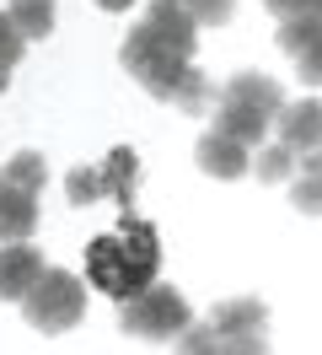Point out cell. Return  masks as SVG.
Listing matches in <instances>:
<instances>
[{
  "label": "cell",
  "mask_w": 322,
  "mask_h": 355,
  "mask_svg": "<svg viewBox=\"0 0 322 355\" xmlns=\"http://www.w3.org/2000/svg\"><path fill=\"white\" fill-rule=\"evenodd\" d=\"M274 130L296 156L322 151V97H296V103H285V108L274 113Z\"/></svg>",
  "instance_id": "5b68a950"
},
{
  "label": "cell",
  "mask_w": 322,
  "mask_h": 355,
  "mask_svg": "<svg viewBox=\"0 0 322 355\" xmlns=\"http://www.w3.org/2000/svg\"><path fill=\"white\" fill-rule=\"evenodd\" d=\"M145 27L161 38V44H172L177 54H188L199 49V22H193V11L183 6V0H150L145 6Z\"/></svg>",
  "instance_id": "52a82bcc"
},
{
  "label": "cell",
  "mask_w": 322,
  "mask_h": 355,
  "mask_svg": "<svg viewBox=\"0 0 322 355\" xmlns=\"http://www.w3.org/2000/svg\"><path fill=\"white\" fill-rule=\"evenodd\" d=\"M296 173H322V151H306V156H301V167H296Z\"/></svg>",
  "instance_id": "cb8c5ba5"
},
{
  "label": "cell",
  "mask_w": 322,
  "mask_h": 355,
  "mask_svg": "<svg viewBox=\"0 0 322 355\" xmlns=\"http://www.w3.org/2000/svg\"><path fill=\"white\" fill-rule=\"evenodd\" d=\"M6 17L17 22L27 44H43L54 33V0H6Z\"/></svg>",
  "instance_id": "4fadbf2b"
},
{
  "label": "cell",
  "mask_w": 322,
  "mask_h": 355,
  "mask_svg": "<svg viewBox=\"0 0 322 355\" xmlns=\"http://www.w3.org/2000/svg\"><path fill=\"white\" fill-rule=\"evenodd\" d=\"M38 232V194L27 189H0V243H33Z\"/></svg>",
  "instance_id": "30bf717a"
},
{
  "label": "cell",
  "mask_w": 322,
  "mask_h": 355,
  "mask_svg": "<svg viewBox=\"0 0 322 355\" xmlns=\"http://www.w3.org/2000/svg\"><path fill=\"white\" fill-rule=\"evenodd\" d=\"M215 130H226L231 140H242V146H263L269 130H274V119L258 113L253 103H236V97L220 92V103H215Z\"/></svg>",
  "instance_id": "9c48e42d"
},
{
  "label": "cell",
  "mask_w": 322,
  "mask_h": 355,
  "mask_svg": "<svg viewBox=\"0 0 322 355\" xmlns=\"http://www.w3.org/2000/svg\"><path fill=\"white\" fill-rule=\"evenodd\" d=\"M183 6L193 11V22H199V27H226L236 17V0H183Z\"/></svg>",
  "instance_id": "ffe728a7"
},
{
  "label": "cell",
  "mask_w": 322,
  "mask_h": 355,
  "mask_svg": "<svg viewBox=\"0 0 322 355\" xmlns=\"http://www.w3.org/2000/svg\"><path fill=\"white\" fill-rule=\"evenodd\" d=\"M247 151L253 146L231 140L226 130H204L199 146H193V162H199V173L220 178V183H236V178H247Z\"/></svg>",
  "instance_id": "8992f818"
},
{
  "label": "cell",
  "mask_w": 322,
  "mask_h": 355,
  "mask_svg": "<svg viewBox=\"0 0 322 355\" xmlns=\"http://www.w3.org/2000/svg\"><path fill=\"white\" fill-rule=\"evenodd\" d=\"M290 205L301 216H322V173H296L290 178Z\"/></svg>",
  "instance_id": "2e32d148"
},
{
  "label": "cell",
  "mask_w": 322,
  "mask_h": 355,
  "mask_svg": "<svg viewBox=\"0 0 322 355\" xmlns=\"http://www.w3.org/2000/svg\"><path fill=\"white\" fill-rule=\"evenodd\" d=\"M317 27H322V22H312V17H290V22H279V49L296 60L301 49L312 44V33H317Z\"/></svg>",
  "instance_id": "ac0fdd59"
},
{
  "label": "cell",
  "mask_w": 322,
  "mask_h": 355,
  "mask_svg": "<svg viewBox=\"0 0 322 355\" xmlns=\"http://www.w3.org/2000/svg\"><path fill=\"white\" fill-rule=\"evenodd\" d=\"M97 6H102V11H113V17H118V11H129L134 0H97Z\"/></svg>",
  "instance_id": "d4e9b609"
},
{
  "label": "cell",
  "mask_w": 322,
  "mask_h": 355,
  "mask_svg": "<svg viewBox=\"0 0 322 355\" xmlns=\"http://www.w3.org/2000/svg\"><path fill=\"white\" fill-rule=\"evenodd\" d=\"M97 178H102V200H113L124 216H134V189H140V156H134V146H113L107 162L97 167Z\"/></svg>",
  "instance_id": "ba28073f"
},
{
  "label": "cell",
  "mask_w": 322,
  "mask_h": 355,
  "mask_svg": "<svg viewBox=\"0 0 322 355\" xmlns=\"http://www.w3.org/2000/svg\"><path fill=\"white\" fill-rule=\"evenodd\" d=\"M220 92H226V97H236V103H253V108L269 113V119L290 103V97H285V87H279L274 76H263V70H242V76H231Z\"/></svg>",
  "instance_id": "8fae6325"
},
{
  "label": "cell",
  "mask_w": 322,
  "mask_h": 355,
  "mask_svg": "<svg viewBox=\"0 0 322 355\" xmlns=\"http://www.w3.org/2000/svg\"><path fill=\"white\" fill-rule=\"evenodd\" d=\"M64 200H70V205H97V200H102V178H97V167H75V173L64 178Z\"/></svg>",
  "instance_id": "e0dca14e"
},
{
  "label": "cell",
  "mask_w": 322,
  "mask_h": 355,
  "mask_svg": "<svg viewBox=\"0 0 322 355\" xmlns=\"http://www.w3.org/2000/svg\"><path fill=\"white\" fill-rule=\"evenodd\" d=\"M38 243H0V302H27V291L43 280Z\"/></svg>",
  "instance_id": "277c9868"
},
{
  "label": "cell",
  "mask_w": 322,
  "mask_h": 355,
  "mask_svg": "<svg viewBox=\"0 0 322 355\" xmlns=\"http://www.w3.org/2000/svg\"><path fill=\"white\" fill-rule=\"evenodd\" d=\"M188 323H193V312H188V302H183V291L161 286V280H150V286H140L134 296H124V312H118V329L134 334V339H150V345L177 339Z\"/></svg>",
  "instance_id": "7a4b0ae2"
},
{
  "label": "cell",
  "mask_w": 322,
  "mask_h": 355,
  "mask_svg": "<svg viewBox=\"0 0 322 355\" xmlns=\"http://www.w3.org/2000/svg\"><path fill=\"white\" fill-rule=\"evenodd\" d=\"M220 355H269V345H263V334H226Z\"/></svg>",
  "instance_id": "603a6c76"
},
{
  "label": "cell",
  "mask_w": 322,
  "mask_h": 355,
  "mask_svg": "<svg viewBox=\"0 0 322 355\" xmlns=\"http://www.w3.org/2000/svg\"><path fill=\"white\" fill-rule=\"evenodd\" d=\"M6 81H11V70H6V65H0V92H6Z\"/></svg>",
  "instance_id": "484cf974"
},
{
  "label": "cell",
  "mask_w": 322,
  "mask_h": 355,
  "mask_svg": "<svg viewBox=\"0 0 322 355\" xmlns=\"http://www.w3.org/2000/svg\"><path fill=\"white\" fill-rule=\"evenodd\" d=\"M296 167H301V156L290 151L285 140H274V146H263V151H258L253 178H258V183H269V189H279V183H290V178H296Z\"/></svg>",
  "instance_id": "5bb4252c"
},
{
  "label": "cell",
  "mask_w": 322,
  "mask_h": 355,
  "mask_svg": "<svg viewBox=\"0 0 322 355\" xmlns=\"http://www.w3.org/2000/svg\"><path fill=\"white\" fill-rule=\"evenodd\" d=\"M269 11H274L279 22H290V17H312V22H322V0H269Z\"/></svg>",
  "instance_id": "7402d4cb"
},
{
  "label": "cell",
  "mask_w": 322,
  "mask_h": 355,
  "mask_svg": "<svg viewBox=\"0 0 322 355\" xmlns=\"http://www.w3.org/2000/svg\"><path fill=\"white\" fill-rule=\"evenodd\" d=\"M21 54H27V38L17 33V22L0 11V65L11 70V65H21Z\"/></svg>",
  "instance_id": "44dd1931"
},
{
  "label": "cell",
  "mask_w": 322,
  "mask_h": 355,
  "mask_svg": "<svg viewBox=\"0 0 322 355\" xmlns=\"http://www.w3.org/2000/svg\"><path fill=\"white\" fill-rule=\"evenodd\" d=\"M6 183L11 189H27V194H43V183H48V162H43V151H17L6 167Z\"/></svg>",
  "instance_id": "9a60e30c"
},
{
  "label": "cell",
  "mask_w": 322,
  "mask_h": 355,
  "mask_svg": "<svg viewBox=\"0 0 322 355\" xmlns=\"http://www.w3.org/2000/svg\"><path fill=\"white\" fill-rule=\"evenodd\" d=\"M21 318H27L38 334H70V329H81V318H86V286L70 275V269H43V280L27 291V302H21Z\"/></svg>",
  "instance_id": "3957f363"
},
{
  "label": "cell",
  "mask_w": 322,
  "mask_h": 355,
  "mask_svg": "<svg viewBox=\"0 0 322 355\" xmlns=\"http://www.w3.org/2000/svg\"><path fill=\"white\" fill-rule=\"evenodd\" d=\"M118 65H124L156 103H172V108H183V113H204L210 103H220V92L210 87V76L193 65L188 54H177L172 44H161L145 22H134L124 33Z\"/></svg>",
  "instance_id": "6da1fadb"
},
{
  "label": "cell",
  "mask_w": 322,
  "mask_h": 355,
  "mask_svg": "<svg viewBox=\"0 0 322 355\" xmlns=\"http://www.w3.org/2000/svg\"><path fill=\"white\" fill-rule=\"evenodd\" d=\"M296 76H301V87H322V27L312 33V44L296 54Z\"/></svg>",
  "instance_id": "d6986e66"
},
{
  "label": "cell",
  "mask_w": 322,
  "mask_h": 355,
  "mask_svg": "<svg viewBox=\"0 0 322 355\" xmlns=\"http://www.w3.org/2000/svg\"><path fill=\"white\" fill-rule=\"evenodd\" d=\"M215 334L226 339V334H263V323H269V307L258 302V296H231V302H220V307L210 312Z\"/></svg>",
  "instance_id": "7c38bea8"
}]
</instances>
